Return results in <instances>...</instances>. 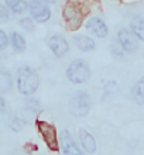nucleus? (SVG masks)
<instances>
[{"label": "nucleus", "mask_w": 144, "mask_h": 155, "mask_svg": "<svg viewBox=\"0 0 144 155\" xmlns=\"http://www.w3.org/2000/svg\"><path fill=\"white\" fill-rule=\"evenodd\" d=\"M62 18L71 31L78 30L83 21L82 6L76 0H68L64 6V10H62Z\"/></svg>", "instance_id": "obj_3"}, {"label": "nucleus", "mask_w": 144, "mask_h": 155, "mask_svg": "<svg viewBox=\"0 0 144 155\" xmlns=\"http://www.w3.org/2000/svg\"><path fill=\"white\" fill-rule=\"evenodd\" d=\"M4 110H6V100L0 96V113H3Z\"/></svg>", "instance_id": "obj_25"}, {"label": "nucleus", "mask_w": 144, "mask_h": 155, "mask_svg": "<svg viewBox=\"0 0 144 155\" xmlns=\"http://www.w3.org/2000/svg\"><path fill=\"white\" fill-rule=\"evenodd\" d=\"M13 155H33V154L28 151H25V150H16Z\"/></svg>", "instance_id": "obj_24"}, {"label": "nucleus", "mask_w": 144, "mask_h": 155, "mask_svg": "<svg viewBox=\"0 0 144 155\" xmlns=\"http://www.w3.org/2000/svg\"><path fill=\"white\" fill-rule=\"evenodd\" d=\"M85 27H86V30L89 33H92L98 38H105L109 35V28H107L106 23H105L102 18H99V17H91V18H88Z\"/></svg>", "instance_id": "obj_10"}, {"label": "nucleus", "mask_w": 144, "mask_h": 155, "mask_svg": "<svg viewBox=\"0 0 144 155\" xmlns=\"http://www.w3.org/2000/svg\"><path fill=\"white\" fill-rule=\"evenodd\" d=\"M65 75H66V79L71 83L81 85V83H85V82H88L91 79V66H89V64L85 59L78 58V59H74L68 65Z\"/></svg>", "instance_id": "obj_2"}, {"label": "nucleus", "mask_w": 144, "mask_h": 155, "mask_svg": "<svg viewBox=\"0 0 144 155\" xmlns=\"http://www.w3.org/2000/svg\"><path fill=\"white\" fill-rule=\"evenodd\" d=\"M91 96L85 92H76V93L71 97L68 109L69 113L75 117H85V116L91 111Z\"/></svg>", "instance_id": "obj_4"}, {"label": "nucleus", "mask_w": 144, "mask_h": 155, "mask_svg": "<svg viewBox=\"0 0 144 155\" xmlns=\"http://www.w3.org/2000/svg\"><path fill=\"white\" fill-rule=\"evenodd\" d=\"M40 86L38 74L30 66H21L17 71V89L24 96H33Z\"/></svg>", "instance_id": "obj_1"}, {"label": "nucleus", "mask_w": 144, "mask_h": 155, "mask_svg": "<svg viewBox=\"0 0 144 155\" xmlns=\"http://www.w3.org/2000/svg\"><path fill=\"white\" fill-rule=\"evenodd\" d=\"M117 42L126 52H134L139 48V38L127 28H120L117 31Z\"/></svg>", "instance_id": "obj_7"}, {"label": "nucleus", "mask_w": 144, "mask_h": 155, "mask_svg": "<svg viewBox=\"0 0 144 155\" xmlns=\"http://www.w3.org/2000/svg\"><path fill=\"white\" fill-rule=\"evenodd\" d=\"M74 42L76 45V48L83 51V52H91L96 48V42L95 40L89 35H85V34H79V35H75L74 37Z\"/></svg>", "instance_id": "obj_13"}, {"label": "nucleus", "mask_w": 144, "mask_h": 155, "mask_svg": "<svg viewBox=\"0 0 144 155\" xmlns=\"http://www.w3.org/2000/svg\"><path fill=\"white\" fill-rule=\"evenodd\" d=\"M7 126L10 130L18 133V131H21L24 128L25 121L23 120V117H20V116H12V117L7 120Z\"/></svg>", "instance_id": "obj_19"}, {"label": "nucleus", "mask_w": 144, "mask_h": 155, "mask_svg": "<svg viewBox=\"0 0 144 155\" xmlns=\"http://www.w3.org/2000/svg\"><path fill=\"white\" fill-rule=\"evenodd\" d=\"M59 145H61L62 154L64 155H85L75 144L74 138L71 137L69 131L62 130L61 135H59Z\"/></svg>", "instance_id": "obj_8"}, {"label": "nucleus", "mask_w": 144, "mask_h": 155, "mask_svg": "<svg viewBox=\"0 0 144 155\" xmlns=\"http://www.w3.org/2000/svg\"><path fill=\"white\" fill-rule=\"evenodd\" d=\"M110 49H112V52L115 54V57H117V58H123V48L119 45V42L116 41V42H113V44L110 45Z\"/></svg>", "instance_id": "obj_22"}, {"label": "nucleus", "mask_w": 144, "mask_h": 155, "mask_svg": "<svg viewBox=\"0 0 144 155\" xmlns=\"http://www.w3.org/2000/svg\"><path fill=\"white\" fill-rule=\"evenodd\" d=\"M6 20H8V12L6 10L4 6L0 4V21H6Z\"/></svg>", "instance_id": "obj_23"}, {"label": "nucleus", "mask_w": 144, "mask_h": 155, "mask_svg": "<svg viewBox=\"0 0 144 155\" xmlns=\"http://www.w3.org/2000/svg\"><path fill=\"white\" fill-rule=\"evenodd\" d=\"M18 24H20L23 28L27 30V31H33L34 30V21L31 20V17H24V18L18 20Z\"/></svg>", "instance_id": "obj_20"}, {"label": "nucleus", "mask_w": 144, "mask_h": 155, "mask_svg": "<svg viewBox=\"0 0 144 155\" xmlns=\"http://www.w3.org/2000/svg\"><path fill=\"white\" fill-rule=\"evenodd\" d=\"M28 12L35 23H47L51 18L49 3L45 0H31L28 4Z\"/></svg>", "instance_id": "obj_6"}, {"label": "nucleus", "mask_w": 144, "mask_h": 155, "mask_svg": "<svg viewBox=\"0 0 144 155\" xmlns=\"http://www.w3.org/2000/svg\"><path fill=\"white\" fill-rule=\"evenodd\" d=\"M48 48L57 58H62L69 51V44L62 35H52L48 38Z\"/></svg>", "instance_id": "obj_9"}, {"label": "nucleus", "mask_w": 144, "mask_h": 155, "mask_svg": "<svg viewBox=\"0 0 144 155\" xmlns=\"http://www.w3.org/2000/svg\"><path fill=\"white\" fill-rule=\"evenodd\" d=\"M47 3H55V2H57V0H45Z\"/></svg>", "instance_id": "obj_26"}, {"label": "nucleus", "mask_w": 144, "mask_h": 155, "mask_svg": "<svg viewBox=\"0 0 144 155\" xmlns=\"http://www.w3.org/2000/svg\"><path fill=\"white\" fill-rule=\"evenodd\" d=\"M10 44H12L13 49L16 52H24L25 47H27L24 37L20 33H12V35H10Z\"/></svg>", "instance_id": "obj_17"}, {"label": "nucleus", "mask_w": 144, "mask_h": 155, "mask_svg": "<svg viewBox=\"0 0 144 155\" xmlns=\"http://www.w3.org/2000/svg\"><path fill=\"white\" fill-rule=\"evenodd\" d=\"M13 87V78L10 72L4 69H0V92L2 93H7Z\"/></svg>", "instance_id": "obj_16"}, {"label": "nucleus", "mask_w": 144, "mask_h": 155, "mask_svg": "<svg viewBox=\"0 0 144 155\" xmlns=\"http://www.w3.org/2000/svg\"><path fill=\"white\" fill-rule=\"evenodd\" d=\"M4 2H6V6L14 14H23L28 8V4L25 3L24 0H4Z\"/></svg>", "instance_id": "obj_18"}, {"label": "nucleus", "mask_w": 144, "mask_h": 155, "mask_svg": "<svg viewBox=\"0 0 144 155\" xmlns=\"http://www.w3.org/2000/svg\"><path fill=\"white\" fill-rule=\"evenodd\" d=\"M130 31L136 35L139 40L144 41V17L136 16L130 21Z\"/></svg>", "instance_id": "obj_15"}, {"label": "nucleus", "mask_w": 144, "mask_h": 155, "mask_svg": "<svg viewBox=\"0 0 144 155\" xmlns=\"http://www.w3.org/2000/svg\"><path fill=\"white\" fill-rule=\"evenodd\" d=\"M130 96H132V100L136 104H144V78L139 79L133 85Z\"/></svg>", "instance_id": "obj_14"}, {"label": "nucleus", "mask_w": 144, "mask_h": 155, "mask_svg": "<svg viewBox=\"0 0 144 155\" xmlns=\"http://www.w3.org/2000/svg\"><path fill=\"white\" fill-rule=\"evenodd\" d=\"M37 130L41 135V138L44 140L45 145L51 151H58L59 150V143H58V134L55 126H52L51 123L37 120Z\"/></svg>", "instance_id": "obj_5"}, {"label": "nucleus", "mask_w": 144, "mask_h": 155, "mask_svg": "<svg viewBox=\"0 0 144 155\" xmlns=\"http://www.w3.org/2000/svg\"><path fill=\"white\" fill-rule=\"evenodd\" d=\"M8 44H10V41H8L7 34L4 33L3 30H0V51H3V49L7 48Z\"/></svg>", "instance_id": "obj_21"}, {"label": "nucleus", "mask_w": 144, "mask_h": 155, "mask_svg": "<svg viewBox=\"0 0 144 155\" xmlns=\"http://www.w3.org/2000/svg\"><path fill=\"white\" fill-rule=\"evenodd\" d=\"M40 111H41V106H40L38 100H35V99H27L24 103V107H23L21 117H23V120L25 123L34 121L37 118V116L40 114Z\"/></svg>", "instance_id": "obj_11"}, {"label": "nucleus", "mask_w": 144, "mask_h": 155, "mask_svg": "<svg viewBox=\"0 0 144 155\" xmlns=\"http://www.w3.org/2000/svg\"><path fill=\"white\" fill-rule=\"evenodd\" d=\"M79 141H81V145L83 147V150L88 152V154H93L98 148V144H96L95 137L89 133L85 128H81L79 130Z\"/></svg>", "instance_id": "obj_12"}]
</instances>
